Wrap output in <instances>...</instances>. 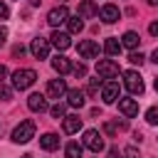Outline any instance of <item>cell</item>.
<instances>
[{"label":"cell","mask_w":158,"mask_h":158,"mask_svg":"<svg viewBox=\"0 0 158 158\" xmlns=\"http://www.w3.org/2000/svg\"><path fill=\"white\" fill-rule=\"evenodd\" d=\"M146 121H148L151 126H156V123H158V109H156V106H151V109L146 111Z\"/></svg>","instance_id":"cell-26"},{"label":"cell","mask_w":158,"mask_h":158,"mask_svg":"<svg viewBox=\"0 0 158 158\" xmlns=\"http://www.w3.org/2000/svg\"><path fill=\"white\" fill-rule=\"evenodd\" d=\"M12 54H15V57H22V54H25V47H22V44L12 47Z\"/></svg>","instance_id":"cell-31"},{"label":"cell","mask_w":158,"mask_h":158,"mask_svg":"<svg viewBox=\"0 0 158 158\" xmlns=\"http://www.w3.org/2000/svg\"><path fill=\"white\" fill-rule=\"evenodd\" d=\"M40 2H42V0H30V5H32V7H37Z\"/></svg>","instance_id":"cell-36"},{"label":"cell","mask_w":158,"mask_h":158,"mask_svg":"<svg viewBox=\"0 0 158 158\" xmlns=\"http://www.w3.org/2000/svg\"><path fill=\"white\" fill-rule=\"evenodd\" d=\"M123 158H141V153H138V148L136 146H128V148H123V153H121Z\"/></svg>","instance_id":"cell-28"},{"label":"cell","mask_w":158,"mask_h":158,"mask_svg":"<svg viewBox=\"0 0 158 158\" xmlns=\"http://www.w3.org/2000/svg\"><path fill=\"white\" fill-rule=\"evenodd\" d=\"M7 15H10V7L0 0V20H7Z\"/></svg>","instance_id":"cell-30"},{"label":"cell","mask_w":158,"mask_h":158,"mask_svg":"<svg viewBox=\"0 0 158 158\" xmlns=\"http://www.w3.org/2000/svg\"><path fill=\"white\" fill-rule=\"evenodd\" d=\"M49 44H54L59 52H64V49H69V47H72V40H69V35H67V32L54 30V32H52V37H49Z\"/></svg>","instance_id":"cell-11"},{"label":"cell","mask_w":158,"mask_h":158,"mask_svg":"<svg viewBox=\"0 0 158 158\" xmlns=\"http://www.w3.org/2000/svg\"><path fill=\"white\" fill-rule=\"evenodd\" d=\"M5 77H7V67H5V64H0V81H2Z\"/></svg>","instance_id":"cell-33"},{"label":"cell","mask_w":158,"mask_h":158,"mask_svg":"<svg viewBox=\"0 0 158 158\" xmlns=\"http://www.w3.org/2000/svg\"><path fill=\"white\" fill-rule=\"evenodd\" d=\"M72 72H74L77 77H86V67H84V64H74V67H72Z\"/></svg>","instance_id":"cell-29"},{"label":"cell","mask_w":158,"mask_h":158,"mask_svg":"<svg viewBox=\"0 0 158 158\" xmlns=\"http://www.w3.org/2000/svg\"><path fill=\"white\" fill-rule=\"evenodd\" d=\"M99 15H101V20H104V22H109V25H111V22H116V20L121 17V10H118L116 5H111V2H109V5H104V7L99 10Z\"/></svg>","instance_id":"cell-15"},{"label":"cell","mask_w":158,"mask_h":158,"mask_svg":"<svg viewBox=\"0 0 158 158\" xmlns=\"http://www.w3.org/2000/svg\"><path fill=\"white\" fill-rule=\"evenodd\" d=\"M59 2H62V5H64V0H59Z\"/></svg>","instance_id":"cell-39"},{"label":"cell","mask_w":158,"mask_h":158,"mask_svg":"<svg viewBox=\"0 0 158 158\" xmlns=\"http://www.w3.org/2000/svg\"><path fill=\"white\" fill-rule=\"evenodd\" d=\"M77 52H79V57H84V59H94V57H99V44H96L94 40H81V42L77 44Z\"/></svg>","instance_id":"cell-8"},{"label":"cell","mask_w":158,"mask_h":158,"mask_svg":"<svg viewBox=\"0 0 158 158\" xmlns=\"http://www.w3.org/2000/svg\"><path fill=\"white\" fill-rule=\"evenodd\" d=\"M123 86H126V89H128V94H133V96H141V94L146 91L141 74H138V72H133V69L123 72Z\"/></svg>","instance_id":"cell-2"},{"label":"cell","mask_w":158,"mask_h":158,"mask_svg":"<svg viewBox=\"0 0 158 158\" xmlns=\"http://www.w3.org/2000/svg\"><path fill=\"white\" fill-rule=\"evenodd\" d=\"M62 128H64V133H77V131L81 128V118H79V116H74V114H69V116H64Z\"/></svg>","instance_id":"cell-17"},{"label":"cell","mask_w":158,"mask_h":158,"mask_svg":"<svg viewBox=\"0 0 158 158\" xmlns=\"http://www.w3.org/2000/svg\"><path fill=\"white\" fill-rule=\"evenodd\" d=\"M148 32H151V35L156 37V35H158V22H151V27H148Z\"/></svg>","instance_id":"cell-32"},{"label":"cell","mask_w":158,"mask_h":158,"mask_svg":"<svg viewBox=\"0 0 158 158\" xmlns=\"http://www.w3.org/2000/svg\"><path fill=\"white\" fill-rule=\"evenodd\" d=\"M30 52H32L35 59H47V54H49V40H44V37H35L32 44H30Z\"/></svg>","instance_id":"cell-7"},{"label":"cell","mask_w":158,"mask_h":158,"mask_svg":"<svg viewBox=\"0 0 158 158\" xmlns=\"http://www.w3.org/2000/svg\"><path fill=\"white\" fill-rule=\"evenodd\" d=\"M35 79H37V72L35 69H17V72H12V86L15 89H30L32 84H35Z\"/></svg>","instance_id":"cell-1"},{"label":"cell","mask_w":158,"mask_h":158,"mask_svg":"<svg viewBox=\"0 0 158 158\" xmlns=\"http://www.w3.org/2000/svg\"><path fill=\"white\" fill-rule=\"evenodd\" d=\"M128 62H131V64H138V67H141V64L146 62V57H143L141 52H131V54H128Z\"/></svg>","instance_id":"cell-27"},{"label":"cell","mask_w":158,"mask_h":158,"mask_svg":"<svg viewBox=\"0 0 158 158\" xmlns=\"http://www.w3.org/2000/svg\"><path fill=\"white\" fill-rule=\"evenodd\" d=\"M67 104L72 106V109H81L84 106V91L81 89H67Z\"/></svg>","instance_id":"cell-16"},{"label":"cell","mask_w":158,"mask_h":158,"mask_svg":"<svg viewBox=\"0 0 158 158\" xmlns=\"http://www.w3.org/2000/svg\"><path fill=\"white\" fill-rule=\"evenodd\" d=\"M94 15H99L96 2H94V0H81V2H79V10H77V17H79V20H89V17H94Z\"/></svg>","instance_id":"cell-10"},{"label":"cell","mask_w":158,"mask_h":158,"mask_svg":"<svg viewBox=\"0 0 158 158\" xmlns=\"http://www.w3.org/2000/svg\"><path fill=\"white\" fill-rule=\"evenodd\" d=\"M0 96H2V91H0Z\"/></svg>","instance_id":"cell-40"},{"label":"cell","mask_w":158,"mask_h":158,"mask_svg":"<svg viewBox=\"0 0 158 158\" xmlns=\"http://www.w3.org/2000/svg\"><path fill=\"white\" fill-rule=\"evenodd\" d=\"M146 2H148V5H156V2H158V0H146Z\"/></svg>","instance_id":"cell-37"},{"label":"cell","mask_w":158,"mask_h":158,"mask_svg":"<svg viewBox=\"0 0 158 158\" xmlns=\"http://www.w3.org/2000/svg\"><path fill=\"white\" fill-rule=\"evenodd\" d=\"M141 44V37H138V32H133V30H128V32H123V37H121V47H128V49H136Z\"/></svg>","instance_id":"cell-18"},{"label":"cell","mask_w":158,"mask_h":158,"mask_svg":"<svg viewBox=\"0 0 158 158\" xmlns=\"http://www.w3.org/2000/svg\"><path fill=\"white\" fill-rule=\"evenodd\" d=\"M101 84H104V81H101L99 77H96V79H89V84H86V94H89V96H96L99 89H101Z\"/></svg>","instance_id":"cell-24"},{"label":"cell","mask_w":158,"mask_h":158,"mask_svg":"<svg viewBox=\"0 0 158 158\" xmlns=\"http://www.w3.org/2000/svg\"><path fill=\"white\" fill-rule=\"evenodd\" d=\"M109 158H118V148H109Z\"/></svg>","instance_id":"cell-34"},{"label":"cell","mask_w":158,"mask_h":158,"mask_svg":"<svg viewBox=\"0 0 158 158\" xmlns=\"http://www.w3.org/2000/svg\"><path fill=\"white\" fill-rule=\"evenodd\" d=\"M49 114H52L54 118H64V116H67V106H64V104H54V106L49 109Z\"/></svg>","instance_id":"cell-25"},{"label":"cell","mask_w":158,"mask_h":158,"mask_svg":"<svg viewBox=\"0 0 158 158\" xmlns=\"http://www.w3.org/2000/svg\"><path fill=\"white\" fill-rule=\"evenodd\" d=\"M67 17H69V10H67L64 5H59V7H54V10H49V12H47V22H49L52 27L64 25V22H67Z\"/></svg>","instance_id":"cell-9"},{"label":"cell","mask_w":158,"mask_h":158,"mask_svg":"<svg viewBox=\"0 0 158 158\" xmlns=\"http://www.w3.org/2000/svg\"><path fill=\"white\" fill-rule=\"evenodd\" d=\"M64 156H67V158H81V156H84V148H81V143H77V141L67 143V148H64Z\"/></svg>","instance_id":"cell-22"},{"label":"cell","mask_w":158,"mask_h":158,"mask_svg":"<svg viewBox=\"0 0 158 158\" xmlns=\"http://www.w3.org/2000/svg\"><path fill=\"white\" fill-rule=\"evenodd\" d=\"M22 158H32V156H30V153H25V156H22Z\"/></svg>","instance_id":"cell-38"},{"label":"cell","mask_w":158,"mask_h":158,"mask_svg":"<svg viewBox=\"0 0 158 158\" xmlns=\"http://www.w3.org/2000/svg\"><path fill=\"white\" fill-rule=\"evenodd\" d=\"M64 94H67V81H64V79H52V81L47 84V96L62 99Z\"/></svg>","instance_id":"cell-12"},{"label":"cell","mask_w":158,"mask_h":158,"mask_svg":"<svg viewBox=\"0 0 158 158\" xmlns=\"http://www.w3.org/2000/svg\"><path fill=\"white\" fill-rule=\"evenodd\" d=\"M35 138V121H20L17 126H15V131H12V141L15 143H27V141H32Z\"/></svg>","instance_id":"cell-3"},{"label":"cell","mask_w":158,"mask_h":158,"mask_svg":"<svg viewBox=\"0 0 158 158\" xmlns=\"http://www.w3.org/2000/svg\"><path fill=\"white\" fill-rule=\"evenodd\" d=\"M64 25H67V35H77V32H81V30H84V22H81V20H79L77 15H74V17L69 15Z\"/></svg>","instance_id":"cell-21"},{"label":"cell","mask_w":158,"mask_h":158,"mask_svg":"<svg viewBox=\"0 0 158 158\" xmlns=\"http://www.w3.org/2000/svg\"><path fill=\"white\" fill-rule=\"evenodd\" d=\"M118 96H121L118 81H104L101 84V99H104V104H116Z\"/></svg>","instance_id":"cell-6"},{"label":"cell","mask_w":158,"mask_h":158,"mask_svg":"<svg viewBox=\"0 0 158 158\" xmlns=\"http://www.w3.org/2000/svg\"><path fill=\"white\" fill-rule=\"evenodd\" d=\"M118 111L123 116L133 118V116H138V101L136 99H118Z\"/></svg>","instance_id":"cell-14"},{"label":"cell","mask_w":158,"mask_h":158,"mask_svg":"<svg viewBox=\"0 0 158 158\" xmlns=\"http://www.w3.org/2000/svg\"><path fill=\"white\" fill-rule=\"evenodd\" d=\"M52 67H54V72H59V74H67V72H72V62H69L64 54H57V57L52 59Z\"/></svg>","instance_id":"cell-19"},{"label":"cell","mask_w":158,"mask_h":158,"mask_svg":"<svg viewBox=\"0 0 158 158\" xmlns=\"http://www.w3.org/2000/svg\"><path fill=\"white\" fill-rule=\"evenodd\" d=\"M81 148H89V151H94V153L104 151V136H101L96 128H89V131H84V138H81Z\"/></svg>","instance_id":"cell-4"},{"label":"cell","mask_w":158,"mask_h":158,"mask_svg":"<svg viewBox=\"0 0 158 158\" xmlns=\"http://www.w3.org/2000/svg\"><path fill=\"white\" fill-rule=\"evenodd\" d=\"M27 109L30 111H47L49 106H47V99H44V94H30L27 96Z\"/></svg>","instance_id":"cell-13"},{"label":"cell","mask_w":158,"mask_h":158,"mask_svg":"<svg viewBox=\"0 0 158 158\" xmlns=\"http://www.w3.org/2000/svg\"><path fill=\"white\" fill-rule=\"evenodd\" d=\"M40 146H42L44 151H57V148H59V136H57V133H44V136L40 138Z\"/></svg>","instance_id":"cell-20"},{"label":"cell","mask_w":158,"mask_h":158,"mask_svg":"<svg viewBox=\"0 0 158 158\" xmlns=\"http://www.w3.org/2000/svg\"><path fill=\"white\" fill-rule=\"evenodd\" d=\"M5 37H7V30H5V27H0V44L5 42Z\"/></svg>","instance_id":"cell-35"},{"label":"cell","mask_w":158,"mask_h":158,"mask_svg":"<svg viewBox=\"0 0 158 158\" xmlns=\"http://www.w3.org/2000/svg\"><path fill=\"white\" fill-rule=\"evenodd\" d=\"M104 52H106V54H111V57H116V54L121 52V42H118L116 37H109V40L104 42Z\"/></svg>","instance_id":"cell-23"},{"label":"cell","mask_w":158,"mask_h":158,"mask_svg":"<svg viewBox=\"0 0 158 158\" xmlns=\"http://www.w3.org/2000/svg\"><path fill=\"white\" fill-rule=\"evenodd\" d=\"M96 74H99V79H114V77L121 74V67L114 59H99L96 62Z\"/></svg>","instance_id":"cell-5"}]
</instances>
